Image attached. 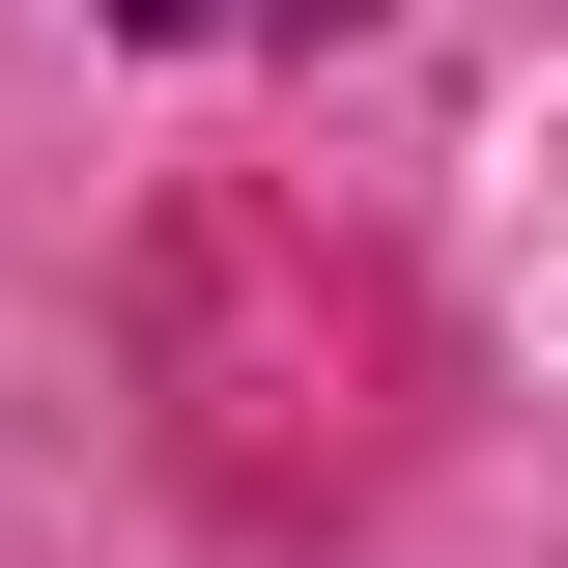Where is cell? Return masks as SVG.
<instances>
[{"label":"cell","instance_id":"1","mask_svg":"<svg viewBox=\"0 0 568 568\" xmlns=\"http://www.w3.org/2000/svg\"><path fill=\"white\" fill-rule=\"evenodd\" d=\"M114 29H256V0H114Z\"/></svg>","mask_w":568,"mask_h":568},{"label":"cell","instance_id":"2","mask_svg":"<svg viewBox=\"0 0 568 568\" xmlns=\"http://www.w3.org/2000/svg\"><path fill=\"white\" fill-rule=\"evenodd\" d=\"M313 29H369V0H313Z\"/></svg>","mask_w":568,"mask_h":568}]
</instances>
